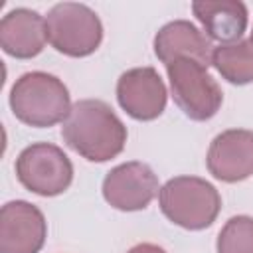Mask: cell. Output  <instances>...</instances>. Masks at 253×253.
Masks as SVG:
<instances>
[{"label":"cell","instance_id":"6da1fadb","mask_svg":"<svg viewBox=\"0 0 253 253\" xmlns=\"http://www.w3.org/2000/svg\"><path fill=\"white\" fill-rule=\"evenodd\" d=\"M63 142L89 162H107L126 144V126L101 99L73 103L61 126Z\"/></svg>","mask_w":253,"mask_h":253},{"label":"cell","instance_id":"7a4b0ae2","mask_svg":"<svg viewBox=\"0 0 253 253\" xmlns=\"http://www.w3.org/2000/svg\"><path fill=\"white\" fill-rule=\"evenodd\" d=\"M69 91L63 81L45 71L20 75L10 89V109L14 117L36 128L63 123L71 111Z\"/></svg>","mask_w":253,"mask_h":253},{"label":"cell","instance_id":"3957f363","mask_svg":"<svg viewBox=\"0 0 253 253\" xmlns=\"http://www.w3.org/2000/svg\"><path fill=\"white\" fill-rule=\"evenodd\" d=\"M158 206L172 223L200 231L215 221L221 210V196L213 184L200 176H176L160 188Z\"/></svg>","mask_w":253,"mask_h":253},{"label":"cell","instance_id":"277c9868","mask_svg":"<svg viewBox=\"0 0 253 253\" xmlns=\"http://www.w3.org/2000/svg\"><path fill=\"white\" fill-rule=\"evenodd\" d=\"M45 34L55 51L69 57H87L103 42V24L89 6L59 2L45 16Z\"/></svg>","mask_w":253,"mask_h":253},{"label":"cell","instance_id":"5b68a950","mask_svg":"<svg viewBox=\"0 0 253 253\" xmlns=\"http://www.w3.org/2000/svg\"><path fill=\"white\" fill-rule=\"evenodd\" d=\"M174 103L192 121H210L221 107L223 93L208 67L196 59L180 57L166 65Z\"/></svg>","mask_w":253,"mask_h":253},{"label":"cell","instance_id":"8992f818","mask_svg":"<svg viewBox=\"0 0 253 253\" xmlns=\"http://www.w3.org/2000/svg\"><path fill=\"white\" fill-rule=\"evenodd\" d=\"M16 176L20 184L38 196L51 198L63 194L73 182V164L69 156L51 142H34L16 158Z\"/></svg>","mask_w":253,"mask_h":253},{"label":"cell","instance_id":"52a82bcc","mask_svg":"<svg viewBox=\"0 0 253 253\" xmlns=\"http://www.w3.org/2000/svg\"><path fill=\"white\" fill-rule=\"evenodd\" d=\"M105 202L119 211L144 210L160 192L158 178L146 162L130 160L111 168L103 180Z\"/></svg>","mask_w":253,"mask_h":253},{"label":"cell","instance_id":"ba28073f","mask_svg":"<svg viewBox=\"0 0 253 253\" xmlns=\"http://www.w3.org/2000/svg\"><path fill=\"white\" fill-rule=\"evenodd\" d=\"M117 101L134 121H154L166 109L168 91L154 67H132L117 81Z\"/></svg>","mask_w":253,"mask_h":253},{"label":"cell","instance_id":"9c48e42d","mask_svg":"<svg viewBox=\"0 0 253 253\" xmlns=\"http://www.w3.org/2000/svg\"><path fill=\"white\" fill-rule=\"evenodd\" d=\"M47 237L42 210L26 200H12L0 210V253H40Z\"/></svg>","mask_w":253,"mask_h":253},{"label":"cell","instance_id":"30bf717a","mask_svg":"<svg viewBox=\"0 0 253 253\" xmlns=\"http://www.w3.org/2000/svg\"><path fill=\"white\" fill-rule=\"evenodd\" d=\"M206 164L215 180L227 184L253 176V130L227 128L219 132L208 148Z\"/></svg>","mask_w":253,"mask_h":253},{"label":"cell","instance_id":"8fae6325","mask_svg":"<svg viewBox=\"0 0 253 253\" xmlns=\"http://www.w3.org/2000/svg\"><path fill=\"white\" fill-rule=\"evenodd\" d=\"M47 42L45 20L30 8H14L0 20V47L16 59H32Z\"/></svg>","mask_w":253,"mask_h":253},{"label":"cell","instance_id":"7c38bea8","mask_svg":"<svg viewBox=\"0 0 253 253\" xmlns=\"http://www.w3.org/2000/svg\"><path fill=\"white\" fill-rule=\"evenodd\" d=\"M154 53L156 57L168 65L174 59L190 57L200 61L202 65H211L213 47L210 38H206L192 22L188 20H174L164 24L154 36Z\"/></svg>","mask_w":253,"mask_h":253},{"label":"cell","instance_id":"4fadbf2b","mask_svg":"<svg viewBox=\"0 0 253 253\" xmlns=\"http://www.w3.org/2000/svg\"><path fill=\"white\" fill-rule=\"evenodd\" d=\"M192 12L208 38L221 43L239 42L247 30V6L239 0H196Z\"/></svg>","mask_w":253,"mask_h":253},{"label":"cell","instance_id":"5bb4252c","mask_svg":"<svg viewBox=\"0 0 253 253\" xmlns=\"http://www.w3.org/2000/svg\"><path fill=\"white\" fill-rule=\"evenodd\" d=\"M211 65L225 81L233 85L253 83V42L239 40L213 47Z\"/></svg>","mask_w":253,"mask_h":253},{"label":"cell","instance_id":"9a60e30c","mask_svg":"<svg viewBox=\"0 0 253 253\" xmlns=\"http://www.w3.org/2000/svg\"><path fill=\"white\" fill-rule=\"evenodd\" d=\"M217 253H253V217L233 215L217 233Z\"/></svg>","mask_w":253,"mask_h":253},{"label":"cell","instance_id":"2e32d148","mask_svg":"<svg viewBox=\"0 0 253 253\" xmlns=\"http://www.w3.org/2000/svg\"><path fill=\"white\" fill-rule=\"evenodd\" d=\"M126 253H166V249H162L160 245H154V243H138V245L130 247Z\"/></svg>","mask_w":253,"mask_h":253},{"label":"cell","instance_id":"e0dca14e","mask_svg":"<svg viewBox=\"0 0 253 253\" xmlns=\"http://www.w3.org/2000/svg\"><path fill=\"white\" fill-rule=\"evenodd\" d=\"M251 42H253V32H251Z\"/></svg>","mask_w":253,"mask_h":253}]
</instances>
